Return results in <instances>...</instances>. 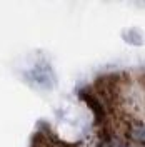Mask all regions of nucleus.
I'll return each mask as SVG.
<instances>
[{
    "label": "nucleus",
    "mask_w": 145,
    "mask_h": 147,
    "mask_svg": "<svg viewBox=\"0 0 145 147\" xmlns=\"http://www.w3.org/2000/svg\"><path fill=\"white\" fill-rule=\"evenodd\" d=\"M130 136H132L134 140H137V142H140V144L145 146V125H142V124L134 125L132 130H130Z\"/></svg>",
    "instance_id": "1"
},
{
    "label": "nucleus",
    "mask_w": 145,
    "mask_h": 147,
    "mask_svg": "<svg viewBox=\"0 0 145 147\" xmlns=\"http://www.w3.org/2000/svg\"><path fill=\"white\" fill-rule=\"evenodd\" d=\"M103 147H127L125 144H122V142H118V140H109V142H105Z\"/></svg>",
    "instance_id": "2"
}]
</instances>
